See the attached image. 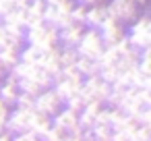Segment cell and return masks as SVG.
<instances>
[{
    "label": "cell",
    "instance_id": "obj_1",
    "mask_svg": "<svg viewBox=\"0 0 151 141\" xmlns=\"http://www.w3.org/2000/svg\"><path fill=\"white\" fill-rule=\"evenodd\" d=\"M126 40L130 44V48L143 52V50H149L151 46V17H149V11L143 9L141 15L137 17V21H132L126 29Z\"/></svg>",
    "mask_w": 151,
    "mask_h": 141
},
{
    "label": "cell",
    "instance_id": "obj_2",
    "mask_svg": "<svg viewBox=\"0 0 151 141\" xmlns=\"http://www.w3.org/2000/svg\"><path fill=\"white\" fill-rule=\"evenodd\" d=\"M25 46L40 48L42 52H46L50 48H56L58 46V29H54L46 23L31 25V27L25 29Z\"/></svg>",
    "mask_w": 151,
    "mask_h": 141
},
{
    "label": "cell",
    "instance_id": "obj_3",
    "mask_svg": "<svg viewBox=\"0 0 151 141\" xmlns=\"http://www.w3.org/2000/svg\"><path fill=\"white\" fill-rule=\"evenodd\" d=\"M106 11L110 19H116L118 23L130 25L141 15V9L134 4V0H110L106 2Z\"/></svg>",
    "mask_w": 151,
    "mask_h": 141
},
{
    "label": "cell",
    "instance_id": "obj_4",
    "mask_svg": "<svg viewBox=\"0 0 151 141\" xmlns=\"http://www.w3.org/2000/svg\"><path fill=\"white\" fill-rule=\"evenodd\" d=\"M104 42H101V35H99V31L97 29H85V33H83V38L79 40V44H77V54L79 56H83V58H89V60H97L99 58V54L104 52Z\"/></svg>",
    "mask_w": 151,
    "mask_h": 141
},
{
    "label": "cell",
    "instance_id": "obj_5",
    "mask_svg": "<svg viewBox=\"0 0 151 141\" xmlns=\"http://www.w3.org/2000/svg\"><path fill=\"white\" fill-rule=\"evenodd\" d=\"M62 108H64V102L58 98V93H56L52 87L46 89V91H42V93L35 98V104H33V110H35L37 114L48 116V118H52L54 114H58Z\"/></svg>",
    "mask_w": 151,
    "mask_h": 141
},
{
    "label": "cell",
    "instance_id": "obj_6",
    "mask_svg": "<svg viewBox=\"0 0 151 141\" xmlns=\"http://www.w3.org/2000/svg\"><path fill=\"white\" fill-rule=\"evenodd\" d=\"M31 112L33 110H11L6 122H4V131L9 135H19V133H27L29 131V122H31Z\"/></svg>",
    "mask_w": 151,
    "mask_h": 141
},
{
    "label": "cell",
    "instance_id": "obj_7",
    "mask_svg": "<svg viewBox=\"0 0 151 141\" xmlns=\"http://www.w3.org/2000/svg\"><path fill=\"white\" fill-rule=\"evenodd\" d=\"M99 31V35H101V42H104V46L106 48H110V46H114L116 42H120L124 35H126V29H124V25L122 23H118L116 19H106L104 23H101V27L97 29Z\"/></svg>",
    "mask_w": 151,
    "mask_h": 141
},
{
    "label": "cell",
    "instance_id": "obj_8",
    "mask_svg": "<svg viewBox=\"0 0 151 141\" xmlns=\"http://www.w3.org/2000/svg\"><path fill=\"white\" fill-rule=\"evenodd\" d=\"M85 29H87V27H85V25H79V23L66 25L64 29L58 31V46H60V48H77V44H79V40L83 38Z\"/></svg>",
    "mask_w": 151,
    "mask_h": 141
},
{
    "label": "cell",
    "instance_id": "obj_9",
    "mask_svg": "<svg viewBox=\"0 0 151 141\" xmlns=\"http://www.w3.org/2000/svg\"><path fill=\"white\" fill-rule=\"evenodd\" d=\"M101 110V104L99 102H91L87 106H83L81 114H79V127L83 131H91L95 127V120H97V114Z\"/></svg>",
    "mask_w": 151,
    "mask_h": 141
},
{
    "label": "cell",
    "instance_id": "obj_10",
    "mask_svg": "<svg viewBox=\"0 0 151 141\" xmlns=\"http://www.w3.org/2000/svg\"><path fill=\"white\" fill-rule=\"evenodd\" d=\"M106 19H108L106 4L89 7V9H87V15H85V27H87V29H99Z\"/></svg>",
    "mask_w": 151,
    "mask_h": 141
},
{
    "label": "cell",
    "instance_id": "obj_11",
    "mask_svg": "<svg viewBox=\"0 0 151 141\" xmlns=\"http://www.w3.org/2000/svg\"><path fill=\"white\" fill-rule=\"evenodd\" d=\"M52 124H54V127L64 129L66 133H70V131L79 124V116H77L75 112H70V110L62 108L58 114H54V116H52Z\"/></svg>",
    "mask_w": 151,
    "mask_h": 141
},
{
    "label": "cell",
    "instance_id": "obj_12",
    "mask_svg": "<svg viewBox=\"0 0 151 141\" xmlns=\"http://www.w3.org/2000/svg\"><path fill=\"white\" fill-rule=\"evenodd\" d=\"M50 127H52V118H48V116H44V114H37L35 110L31 112V122H29V133H33V135H37L40 139L50 131Z\"/></svg>",
    "mask_w": 151,
    "mask_h": 141
},
{
    "label": "cell",
    "instance_id": "obj_13",
    "mask_svg": "<svg viewBox=\"0 0 151 141\" xmlns=\"http://www.w3.org/2000/svg\"><path fill=\"white\" fill-rule=\"evenodd\" d=\"M42 56H44V52H42L40 48L25 46V48L19 52V62H25V64H35V67H40V62H42Z\"/></svg>",
    "mask_w": 151,
    "mask_h": 141
},
{
    "label": "cell",
    "instance_id": "obj_14",
    "mask_svg": "<svg viewBox=\"0 0 151 141\" xmlns=\"http://www.w3.org/2000/svg\"><path fill=\"white\" fill-rule=\"evenodd\" d=\"M75 67H77V71L81 73V77H83V79L93 77V75H97V73H99L97 62H95V60H89V58H83V56H79V58H77Z\"/></svg>",
    "mask_w": 151,
    "mask_h": 141
},
{
    "label": "cell",
    "instance_id": "obj_15",
    "mask_svg": "<svg viewBox=\"0 0 151 141\" xmlns=\"http://www.w3.org/2000/svg\"><path fill=\"white\" fill-rule=\"evenodd\" d=\"M19 62V52L9 50V48H0V64H2L4 73H11Z\"/></svg>",
    "mask_w": 151,
    "mask_h": 141
},
{
    "label": "cell",
    "instance_id": "obj_16",
    "mask_svg": "<svg viewBox=\"0 0 151 141\" xmlns=\"http://www.w3.org/2000/svg\"><path fill=\"white\" fill-rule=\"evenodd\" d=\"M17 98H19V87L6 85V83H0V102H4V104L11 108V106H15Z\"/></svg>",
    "mask_w": 151,
    "mask_h": 141
},
{
    "label": "cell",
    "instance_id": "obj_17",
    "mask_svg": "<svg viewBox=\"0 0 151 141\" xmlns=\"http://www.w3.org/2000/svg\"><path fill=\"white\" fill-rule=\"evenodd\" d=\"M77 58H79V54H77L75 48H60V64H62V69L75 67Z\"/></svg>",
    "mask_w": 151,
    "mask_h": 141
},
{
    "label": "cell",
    "instance_id": "obj_18",
    "mask_svg": "<svg viewBox=\"0 0 151 141\" xmlns=\"http://www.w3.org/2000/svg\"><path fill=\"white\" fill-rule=\"evenodd\" d=\"M33 104H35V98L33 95L19 91V98L15 102V108H19V110H33Z\"/></svg>",
    "mask_w": 151,
    "mask_h": 141
},
{
    "label": "cell",
    "instance_id": "obj_19",
    "mask_svg": "<svg viewBox=\"0 0 151 141\" xmlns=\"http://www.w3.org/2000/svg\"><path fill=\"white\" fill-rule=\"evenodd\" d=\"M85 15H87V7L75 4V9H73V13H70V21H73V23H79V25H85Z\"/></svg>",
    "mask_w": 151,
    "mask_h": 141
},
{
    "label": "cell",
    "instance_id": "obj_20",
    "mask_svg": "<svg viewBox=\"0 0 151 141\" xmlns=\"http://www.w3.org/2000/svg\"><path fill=\"white\" fill-rule=\"evenodd\" d=\"M139 127L141 124H151V108H143V110H139L134 116H130Z\"/></svg>",
    "mask_w": 151,
    "mask_h": 141
},
{
    "label": "cell",
    "instance_id": "obj_21",
    "mask_svg": "<svg viewBox=\"0 0 151 141\" xmlns=\"http://www.w3.org/2000/svg\"><path fill=\"white\" fill-rule=\"evenodd\" d=\"M137 98L143 108H151V89H137Z\"/></svg>",
    "mask_w": 151,
    "mask_h": 141
},
{
    "label": "cell",
    "instance_id": "obj_22",
    "mask_svg": "<svg viewBox=\"0 0 151 141\" xmlns=\"http://www.w3.org/2000/svg\"><path fill=\"white\" fill-rule=\"evenodd\" d=\"M13 141H42L37 135H33V133H19V135H13Z\"/></svg>",
    "mask_w": 151,
    "mask_h": 141
},
{
    "label": "cell",
    "instance_id": "obj_23",
    "mask_svg": "<svg viewBox=\"0 0 151 141\" xmlns=\"http://www.w3.org/2000/svg\"><path fill=\"white\" fill-rule=\"evenodd\" d=\"M77 4H83V7H97V4H106V0H75Z\"/></svg>",
    "mask_w": 151,
    "mask_h": 141
},
{
    "label": "cell",
    "instance_id": "obj_24",
    "mask_svg": "<svg viewBox=\"0 0 151 141\" xmlns=\"http://www.w3.org/2000/svg\"><path fill=\"white\" fill-rule=\"evenodd\" d=\"M0 141H13V135H9L6 131H2V133H0Z\"/></svg>",
    "mask_w": 151,
    "mask_h": 141
},
{
    "label": "cell",
    "instance_id": "obj_25",
    "mask_svg": "<svg viewBox=\"0 0 151 141\" xmlns=\"http://www.w3.org/2000/svg\"><path fill=\"white\" fill-rule=\"evenodd\" d=\"M44 2L48 4V7H58V4H62L64 0H44Z\"/></svg>",
    "mask_w": 151,
    "mask_h": 141
},
{
    "label": "cell",
    "instance_id": "obj_26",
    "mask_svg": "<svg viewBox=\"0 0 151 141\" xmlns=\"http://www.w3.org/2000/svg\"><path fill=\"white\" fill-rule=\"evenodd\" d=\"M134 4L143 11V9H147V0H134Z\"/></svg>",
    "mask_w": 151,
    "mask_h": 141
},
{
    "label": "cell",
    "instance_id": "obj_27",
    "mask_svg": "<svg viewBox=\"0 0 151 141\" xmlns=\"http://www.w3.org/2000/svg\"><path fill=\"white\" fill-rule=\"evenodd\" d=\"M4 38H6V33H4V29H2V25H0V48L4 46Z\"/></svg>",
    "mask_w": 151,
    "mask_h": 141
},
{
    "label": "cell",
    "instance_id": "obj_28",
    "mask_svg": "<svg viewBox=\"0 0 151 141\" xmlns=\"http://www.w3.org/2000/svg\"><path fill=\"white\" fill-rule=\"evenodd\" d=\"M81 137H83V135H81ZM81 137H75V135H68V137H66L64 141H81Z\"/></svg>",
    "mask_w": 151,
    "mask_h": 141
}]
</instances>
